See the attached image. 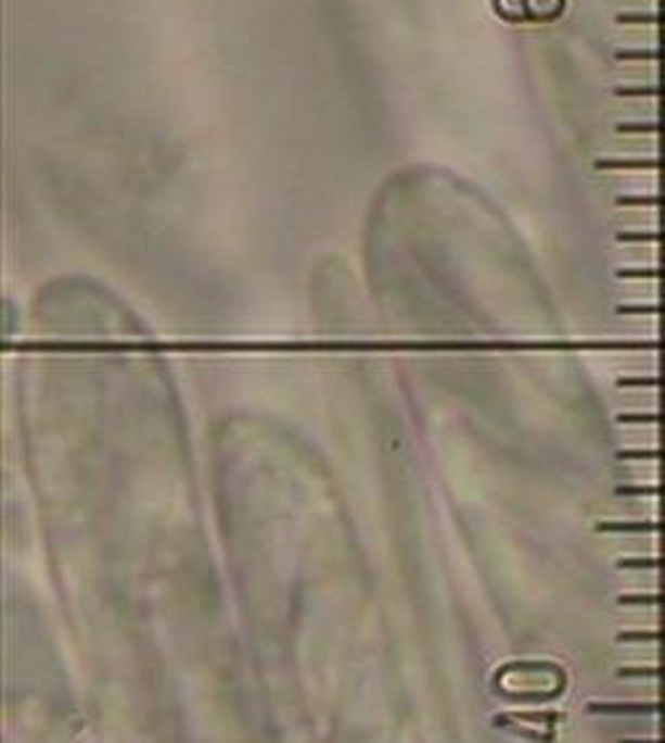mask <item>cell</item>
<instances>
[{
  "instance_id": "6da1fadb",
  "label": "cell",
  "mask_w": 665,
  "mask_h": 743,
  "mask_svg": "<svg viewBox=\"0 0 665 743\" xmlns=\"http://www.w3.org/2000/svg\"><path fill=\"white\" fill-rule=\"evenodd\" d=\"M590 715L609 718H665V700L650 702H588Z\"/></svg>"
},
{
  "instance_id": "7a4b0ae2",
  "label": "cell",
  "mask_w": 665,
  "mask_h": 743,
  "mask_svg": "<svg viewBox=\"0 0 665 743\" xmlns=\"http://www.w3.org/2000/svg\"><path fill=\"white\" fill-rule=\"evenodd\" d=\"M596 169H605V172H614V169H629V172H665V156H642V159H614V156H605V159H598L596 162Z\"/></svg>"
},
{
  "instance_id": "3957f363",
  "label": "cell",
  "mask_w": 665,
  "mask_h": 743,
  "mask_svg": "<svg viewBox=\"0 0 665 743\" xmlns=\"http://www.w3.org/2000/svg\"><path fill=\"white\" fill-rule=\"evenodd\" d=\"M598 533H665V520H601Z\"/></svg>"
},
{
  "instance_id": "277c9868",
  "label": "cell",
  "mask_w": 665,
  "mask_h": 743,
  "mask_svg": "<svg viewBox=\"0 0 665 743\" xmlns=\"http://www.w3.org/2000/svg\"><path fill=\"white\" fill-rule=\"evenodd\" d=\"M614 58L622 63H665V48H622Z\"/></svg>"
},
{
  "instance_id": "5b68a950",
  "label": "cell",
  "mask_w": 665,
  "mask_h": 743,
  "mask_svg": "<svg viewBox=\"0 0 665 743\" xmlns=\"http://www.w3.org/2000/svg\"><path fill=\"white\" fill-rule=\"evenodd\" d=\"M622 136H665V121H627L616 123Z\"/></svg>"
},
{
  "instance_id": "8992f818",
  "label": "cell",
  "mask_w": 665,
  "mask_h": 743,
  "mask_svg": "<svg viewBox=\"0 0 665 743\" xmlns=\"http://www.w3.org/2000/svg\"><path fill=\"white\" fill-rule=\"evenodd\" d=\"M618 645H631V642H657V645H665V629H622L616 634Z\"/></svg>"
},
{
  "instance_id": "52a82bcc",
  "label": "cell",
  "mask_w": 665,
  "mask_h": 743,
  "mask_svg": "<svg viewBox=\"0 0 665 743\" xmlns=\"http://www.w3.org/2000/svg\"><path fill=\"white\" fill-rule=\"evenodd\" d=\"M616 24L665 26V11H624L616 16Z\"/></svg>"
},
{
  "instance_id": "ba28073f",
  "label": "cell",
  "mask_w": 665,
  "mask_h": 743,
  "mask_svg": "<svg viewBox=\"0 0 665 743\" xmlns=\"http://www.w3.org/2000/svg\"><path fill=\"white\" fill-rule=\"evenodd\" d=\"M616 97H627V99H665V84H653V86H616L614 89Z\"/></svg>"
},
{
  "instance_id": "9c48e42d",
  "label": "cell",
  "mask_w": 665,
  "mask_h": 743,
  "mask_svg": "<svg viewBox=\"0 0 665 743\" xmlns=\"http://www.w3.org/2000/svg\"><path fill=\"white\" fill-rule=\"evenodd\" d=\"M618 569H657L665 572V556H622L616 559Z\"/></svg>"
},
{
  "instance_id": "30bf717a",
  "label": "cell",
  "mask_w": 665,
  "mask_h": 743,
  "mask_svg": "<svg viewBox=\"0 0 665 743\" xmlns=\"http://www.w3.org/2000/svg\"><path fill=\"white\" fill-rule=\"evenodd\" d=\"M618 209H665V196H616Z\"/></svg>"
},
{
  "instance_id": "8fae6325",
  "label": "cell",
  "mask_w": 665,
  "mask_h": 743,
  "mask_svg": "<svg viewBox=\"0 0 665 743\" xmlns=\"http://www.w3.org/2000/svg\"><path fill=\"white\" fill-rule=\"evenodd\" d=\"M618 679H661L665 681V666H622Z\"/></svg>"
},
{
  "instance_id": "7c38bea8",
  "label": "cell",
  "mask_w": 665,
  "mask_h": 743,
  "mask_svg": "<svg viewBox=\"0 0 665 743\" xmlns=\"http://www.w3.org/2000/svg\"><path fill=\"white\" fill-rule=\"evenodd\" d=\"M622 281H665V268H616Z\"/></svg>"
},
{
  "instance_id": "4fadbf2b",
  "label": "cell",
  "mask_w": 665,
  "mask_h": 743,
  "mask_svg": "<svg viewBox=\"0 0 665 743\" xmlns=\"http://www.w3.org/2000/svg\"><path fill=\"white\" fill-rule=\"evenodd\" d=\"M616 496H665V483H622Z\"/></svg>"
},
{
  "instance_id": "5bb4252c",
  "label": "cell",
  "mask_w": 665,
  "mask_h": 743,
  "mask_svg": "<svg viewBox=\"0 0 665 743\" xmlns=\"http://www.w3.org/2000/svg\"><path fill=\"white\" fill-rule=\"evenodd\" d=\"M618 606H665V593H622Z\"/></svg>"
},
{
  "instance_id": "9a60e30c",
  "label": "cell",
  "mask_w": 665,
  "mask_h": 743,
  "mask_svg": "<svg viewBox=\"0 0 665 743\" xmlns=\"http://www.w3.org/2000/svg\"><path fill=\"white\" fill-rule=\"evenodd\" d=\"M618 424H657V427H665V411H642V414H631V411H622L616 414Z\"/></svg>"
},
{
  "instance_id": "2e32d148",
  "label": "cell",
  "mask_w": 665,
  "mask_h": 743,
  "mask_svg": "<svg viewBox=\"0 0 665 743\" xmlns=\"http://www.w3.org/2000/svg\"><path fill=\"white\" fill-rule=\"evenodd\" d=\"M616 242L627 244H648V242H665V231H616Z\"/></svg>"
},
{
  "instance_id": "e0dca14e",
  "label": "cell",
  "mask_w": 665,
  "mask_h": 743,
  "mask_svg": "<svg viewBox=\"0 0 665 743\" xmlns=\"http://www.w3.org/2000/svg\"><path fill=\"white\" fill-rule=\"evenodd\" d=\"M616 461H665V448H640L618 450Z\"/></svg>"
},
{
  "instance_id": "ac0fdd59",
  "label": "cell",
  "mask_w": 665,
  "mask_h": 743,
  "mask_svg": "<svg viewBox=\"0 0 665 743\" xmlns=\"http://www.w3.org/2000/svg\"><path fill=\"white\" fill-rule=\"evenodd\" d=\"M618 315H665V302L655 304H618Z\"/></svg>"
},
{
  "instance_id": "d6986e66",
  "label": "cell",
  "mask_w": 665,
  "mask_h": 743,
  "mask_svg": "<svg viewBox=\"0 0 665 743\" xmlns=\"http://www.w3.org/2000/svg\"><path fill=\"white\" fill-rule=\"evenodd\" d=\"M618 388H665V375L657 377H618Z\"/></svg>"
},
{
  "instance_id": "ffe728a7",
  "label": "cell",
  "mask_w": 665,
  "mask_h": 743,
  "mask_svg": "<svg viewBox=\"0 0 665 743\" xmlns=\"http://www.w3.org/2000/svg\"><path fill=\"white\" fill-rule=\"evenodd\" d=\"M618 743H665V735H661V739H624Z\"/></svg>"
}]
</instances>
